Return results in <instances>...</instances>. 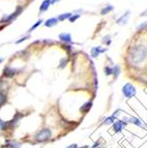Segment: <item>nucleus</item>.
<instances>
[{
  "label": "nucleus",
  "mask_w": 147,
  "mask_h": 148,
  "mask_svg": "<svg viewBox=\"0 0 147 148\" xmlns=\"http://www.w3.org/2000/svg\"><path fill=\"white\" fill-rule=\"evenodd\" d=\"M51 4V0H44L42 5H41V8H39V12H46V10H48Z\"/></svg>",
  "instance_id": "10"
},
{
  "label": "nucleus",
  "mask_w": 147,
  "mask_h": 148,
  "mask_svg": "<svg viewBox=\"0 0 147 148\" xmlns=\"http://www.w3.org/2000/svg\"><path fill=\"white\" fill-rule=\"evenodd\" d=\"M128 121H130L131 123L136 124L138 126H142V121L140 120V119L136 118V117H131V118H128Z\"/></svg>",
  "instance_id": "13"
},
{
  "label": "nucleus",
  "mask_w": 147,
  "mask_h": 148,
  "mask_svg": "<svg viewBox=\"0 0 147 148\" xmlns=\"http://www.w3.org/2000/svg\"><path fill=\"white\" fill-rule=\"evenodd\" d=\"M52 136V132L50 131L49 128H45L43 131H41L38 134H36L35 136V140L38 142H44V141L49 140Z\"/></svg>",
  "instance_id": "3"
},
{
  "label": "nucleus",
  "mask_w": 147,
  "mask_h": 148,
  "mask_svg": "<svg viewBox=\"0 0 147 148\" xmlns=\"http://www.w3.org/2000/svg\"><path fill=\"white\" fill-rule=\"evenodd\" d=\"M110 38H111V37L109 36V35H108V36H105V37L103 38V42H104V44H108V45H109V44L111 42Z\"/></svg>",
  "instance_id": "23"
},
{
  "label": "nucleus",
  "mask_w": 147,
  "mask_h": 148,
  "mask_svg": "<svg viewBox=\"0 0 147 148\" xmlns=\"http://www.w3.org/2000/svg\"><path fill=\"white\" fill-rule=\"evenodd\" d=\"M119 73H120L119 66H118V65H116V66L113 69V75H114V77H115V78H117L118 75H119Z\"/></svg>",
  "instance_id": "20"
},
{
  "label": "nucleus",
  "mask_w": 147,
  "mask_h": 148,
  "mask_svg": "<svg viewBox=\"0 0 147 148\" xmlns=\"http://www.w3.org/2000/svg\"><path fill=\"white\" fill-rule=\"evenodd\" d=\"M128 17H130V12H126L124 15L121 16V17L117 20V24L118 25H125L126 23H128Z\"/></svg>",
  "instance_id": "7"
},
{
  "label": "nucleus",
  "mask_w": 147,
  "mask_h": 148,
  "mask_svg": "<svg viewBox=\"0 0 147 148\" xmlns=\"http://www.w3.org/2000/svg\"><path fill=\"white\" fill-rule=\"evenodd\" d=\"M58 19L57 18H50V19H48V20L46 21V23H45V26L46 27H53V26H56L57 24H58Z\"/></svg>",
  "instance_id": "8"
},
{
  "label": "nucleus",
  "mask_w": 147,
  "mask_h": 148,
  "mask_svg": "<svg viewBox=\"0 0 147 148\" xmlns=\"http://www.w3.org/2000/svg\"><path fill=\"white\" fill-rule=\"evenodd\" d=\"M2 61H3V59H2V58H0V63H1Z\"/></svg>",
  "instance_id": "30"
},
{
  "label": "nucleus",
  "mask_w": 147,
  "mask_h": 148,
  "mask_svg": "<svg viewBox=\"0 0 147 148\" xmlns=\"http://www.w3.org/2000/svg\"><path fill=\"white\" fill-rule=\"evenodd\" d=\"M22 10H23V8H22V6H18V8H17V10H16L15 12H12V15H10V16H8V17H5L4 19H3V20H2V22H6V23H10V22H12V21L14 20V19H15V18H17L18 16H19L20 14H21V12H22Z\"/></svg>",
  "instance_id": "4"
},
{
  "label": "nucleus",
  "mask_w": 147,
  "mask_h": 148,
  "mask_svg": "<svg viewBox=\"0 0 147 148\" xmlns=\"http://www.w3.org/2000/svg\"><path fill=\"white\" fill-rule=\"evenodd\" d=\"M66 148H78V145H77V144H71V145H69V147H66Z\"/></svg>",
  "instance_id": "27"
},
{
  "label": "nucleus",
  "mask_w": 147,
  "mask_h": 148,
  "mask_svg": "<svg viewBox=\"0 0 147 148\" xmlns=\"http://www.w3.org/2000/svg\"><path fill=\"white\" fill-rule=\"evenodd\" d=\"M105 74L106 76H111V75H113V69L110 66H107L105 67Z\"/></svg>",
  "instance_id": "19"
},
{
  "label": "nucleus",
  "mask_w": 147,
  "mask_h": 148,
  "mask_svg": "<svg viewBox=\"0 0 147 148\" xmlns=\"http://www.w3.org/2000/svg\"><path fill=\"white\" fill-rule=\"evenodd\" d=\"M107 51V49H102V47H93L92 49H91V55H92V57H98L100 54H102V53L106 52Z\"/></svg>",
  "instance_id": "6"
},
{
  "label": "nucleus",
  "mask_w": 147,
  "mask_h": 148,
  "mask_svg": "<svg viewBox=\"0 0 147 148\" xmlns=\"http://www.w3.org/2000/svg\"><path fill=\"white\" fill-rule=\"evenodd\" d=\"M141 16H143V17H144V16H147V10H145V12H143V14H142V15H141Z\"/></svg>",
  "instance_id": "29"
},
{
  "label": "nucleus",
  "mask_w": 147,
  "mask_h": 148,
  "mask_svg": "<svg viewBox=\"0 0 147 148\" xmlns=\"http://www.w3.org/2000/svg\"><path fill=\"white\" fill-rule=\"evenodd\" d=\"M126 125V123L125 122H123V121H116L115 123H114V125H113V131L115 132V133H119V132L122 131V128L124 127V126Z\"/></svg>",
  "instance_id": "5"
},
{
  "label": "nucleus",
  "mask_w": 147,
  "mask_h": 148,
  "mask_svg": "<svg viewBox=\"0 0 147 148\" xmlns=\"http://www.w3.org/2000/svg\"><path fill=\"white\" fill-rule=\"evenodd\" d=\"M59 40L64 42H71V35L69 33H61L59 35Z\"/></svg>",
  "instance_id": "9"
},
{
  "label": "nucleus",
  "mask_w": 147,
  "mask_h": 148,
  "mask_svg": "<svg viewBox=\"0 0 147 148\" xmlns=\"http://www.w3.org/2000/svg\"><path fill=\"white\" fill-rule=\"evenodd\" d=\"M4 75L5 77H8V78H12L16 75V69H12V67H5L4 69Z\"/></svg>",
  "instance_id": "11"
},
{
  "label": "nucleus",
  "mask_w": 147,
  "mask_h": 148,
  "mask_svg": "<svg viewBox=\"0 0 147 148\" xmlns=\"http://www.w3.org/2000/svg\"><path fill=\"white\" fill-rule=\"evenodd\" d=\"M58 1H60V0H51V3H56Z\"/></svg>",
  "instance_id": "28"
},
{
  "label": "nucleus",
  "mask_w": 147,
  "mask_h": 148,
  "mask_svg": "<svg viewBox=\"0 0 147 148\" xmlns=\"http://www.w3.org/2000/svg\"><path fill=\"white\" fill-rule=\"evenodd\" d=\"M114 119H115V117H114V116H110V117H108V118L105 119L104 123H105V124H111V123H113V122H114Z\"/></svg>",
  "instance_id": "18"
},
{
  "label": "nucleus",
  "mask_w": 147,
  "mask_h": 148,
  "mask_svg": "<svg viewBox=\"0 0 147 148\" xmlns=\"http://www.w3.org/2000/svg\"><path fill=\"white\" fill-rule=\"evenodd\" d=\"M8 127V123L6 122H3L1 119H0V131H3L5 128Z\"/></svg>",
  "instance_id": "22"
},
{
  "label": "nucleus",
  "mask_w": 147,
  "mask_h": 148,
  "mask_svg": "<svg viewBox=\"0 0 147 148\" xmlns=\"http://www.w3.org/2000/svg\"><path fill=\"white\" fill-rule=\"evenodd\" d=\"M81 148H88V146H83V147H81Z\"/></svg>",
  "instance_id": "31"
},
{
  "label": "nucleus",
  "mask_w": 147,
  "mask_h": 148,
  "mask_svg": "<svg viewBox=\"0 0 147 148\" xmlns=\"http://www.w3.org/2000/svg\"><path fill=\"white\" fill-rule=\"evenodd\" d=\"M42 23H43V20H38L36 23H35L34 25H33V26H31V28H30V29L28 30V32H29V33H30V32H32V31H33V30L35 29V28L38 27V26H39V25H41V24H42Z\"/></svg>",
  "instance_id": "17"
},
{
  "label": "nucleus",
  "mask_w": 147,
  "mask_h": 148,
  "mask_svg": "<svg viewBox=\"0 0 147 148\" xmlns=\"http://www.w3.org/2000/svg\"><path fill=\"white\" fill-rule=\"evenodd\" d=\"M79 18H80V15H71V18H69V22L74 23V22H76V21L78 20Z\"/></svg>",
  "instance_id": "21"
},
{
  "label": "nucleus",
  "mask_w": 147,
  "mask_h": 148,
  "mask_svg": "<svg viewBox=\"0 0 147 148\" xmlns=\"http://www.w3.org/2000/svg\"><path fill=\"white\" fill-rule=\"evenodd\" d=\"M28 38H29V35H26V36L22 37V38H20L19 40H17V42H16V44H21L22 42H24V40H28Z\"/></svg>",
  "instance_id": "24"
},
{
  "label": "nucleus",
  "mask_w": 147,
  "mask_h": 148,
  "mask_svg": "<svg viewBox=\"0 0 147 148\" xmlns=\"http://www.w3.org/2000/svg\"><path fill=\"white\" fill-rule=\"evenodd\" d=\"M113 10H114V6H112V5H108V6H106L105 8H103V10H102L101 14L103 16H105V15H107V14H109L110 12H112Z\"/></svg>",
  "instance_id": "14"
},
{
  "label": "nucleus",
  "mask_w": 147,
  "mask_h": 148,
  "mask_svg": "<svg viewBox=\"0 0 147 148\" xmlns=\"http://www.w3.org/2000/svg\"><path fill=\"white\" fill-rule=\"evenodd\" d=\"M122 93L124 95V97L126 99H132L136 95V88L134 85H132L131 83H126L124 86L122 87Z\"/></svg>",
  "instance_id": "2"
},
{
  "label": "nucleus",
  "mask_w": 147,
  "mask_h": 148,
  "mask_svg": "<svg viewBox=\"0 0 147 148\" xmlns=\"http://www.w3.org/2000/svg\"><path fill=\"white\" fill-rule=\"evenodd\" d=\"M10 147H12V148H19L20 147V143H17V142H12V143L10 144Z\"/></svg>",
  "instance_id": "26"
},
{
  "label": "nucleus",
  "mask_w": 147,
  "mask_h": 148,
  "mask_svg": "<svg viewBox=\"0 0 147 148\" xmlns=\"http://www.w3.org/2000/svg\"><path fill=\"white\" fill-rule=\"evenodd\" d=\"M131 61L134 64H139L143 62L147 57V48L143 45L136 46L131 51Z\"/></svg>",
  "instance_id": "1"
},
{
  "label": "nucleus",
  "mask_w": 147,
  "mask_h": 148,
  "mask_svg": "<svg viewBox=\"0 0 147 148\" xmlns=\"http://www.w3.org/2000/svg\"><path fill=\"white\" fill-rule=\"evenodd\" d=\"M91 107H92V103H91V101H88V103L84 104L83 106L80 108V111H81L82 113H88L89 110L91 109Z\"/></svg>",
  "instance_id": "12"
},
{
  "label": "nucleus",
  "mask_w": 147,
  "mask_h": 148,
  "mask_svg": "<svg viewBox=\"0 0 147 148\" xmlns=\"http://www.w3.org/2000/svg\"><path fill=\"white\" fill-rule=\"evenodd\" d=\"M5 103H6V95L2 91H0V106H3Z\"/></svg>",
  "instance_id": "16"
},
{
  "label": "nucleus",
  "mask_w": 147,
  "mask_h": 148,
  "mask_svg": "<svg viewBox=\"0 0 147 148\" xmlns=\"http://www.w3.org/2000/svg\"><path fill=\"white\" fill-rule=\"evenodd\" d=\"M147 27V22H144L143 24H141V25H139L138 26V30H142V29H144V28H146Z\"/></svg>",
  "instance_id": "25"
},
{
  "label": "nucleus",
  "mask_w": 147,
  "mask_h": 148,
  "mask_svg": "<svg viewBox=\"0 0 147 148\" xmlns=\"http://www.w3.org/2000/svg\"><path fill=\"white\" fill-rule=\"evenodd\" d=\"M71 16V12H65V14H62V15L59 16L57 19H58V21H64V20H66V19H69Z\"/></svg>",
  "instance_id": "15"
}]
</instances>
